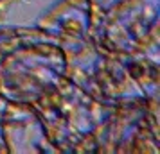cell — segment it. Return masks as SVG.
Returning <instances> with one entry per match:
<instances>
[{
  "mask_svg": "<svg viewBox=\"0 0 160 154\" xmlns=\"http://www.w3.org/2000/svg\"><path fill=\"white\" fill-rule=\"evenodd\" d=\"M58 152L94 151L95 138L115 106L95 99L67 75L51 95L32 104Z\"/></svg>",
  "mask_w": 160,
  "mask_h": 154,
  "instance_id": "6da1fadb",
  "label": "cell"
},
{
  "mask_svg": "<svg viewBox=\"0 0 160 154\" xmlns=\"http://www.w3.org/2000/svg\"><path fill=\"white\" fill-rule=\"evenodd\" d=\"M68 72L67 52L56 41H25L0 56V97L6 102L36 104L51 95Z\"/></svg>",
  "mask_w": 160,
  "mask_h": 154,
  "instance_id": "7a4b0ae2",
  "label": "cell"
},
{
  "mask_svg": "<svg viewBox=\"0 0 160 154\" xmlns=\"http://www.w3.org/2000/svg\"><path fill=\"white\" fill-rule=\"evenodd\" d=\"M160 0H117L101 16L95 43L117 54H140L157 49Z\"/></svg>",
  "mask_w": 160,
  "mask_h": 154,
  "instance_id": "3957f363",
  "label": "cell"
},
{
  "mask_svg": "<svg viewBox=\"0 0 160 154\" xmlns=\"http://www.w3.org/2000/svg\"><path fill=\"white\" fill-rule=\"evenodd\" d=\"M0 140L9 154H58L43 120L31 104L4 102Z\"/></svg>",
  "mask_w": 160,
  "mask_h": 154,
  "instance_id": "277c9868",
  "label": "cell"
},
{
  "mask_svg": "<svg viewBox=\"0 0 160 154\" xmlns=\"http://www.w3.org/2000/svg\"><path fill=\"white\" fill-rule=\"evenodd\" d=\"M36 29L45 32L63 49L79 45L94 32L92 0H58L38 18Z\"/></svg>",
  "mask_w": 160,
  "mask_h": 154,
  "instance_id": "5b68a950",
  "label": "cell"
},
{
  "mask_svg": "<svg viewBox=\"0 0 160 154\" xmlns=\"http://www.w3.org/2000/svg\"><path fill=\"white\" fill-rule=\"evenodd\" d=\"M40 40H49L54 41L52 38H49L45 32L40 29H23V27H0V56L4 52H8L9 49H13L16 45L25 43V41H40Z\"/></svg>",
  "mask_w": 160,
  "mask_h": 154,
  "instance_id": "8992f818",
  "label": "cell"
},
{
  "mask_svg": "<svg viewBox=\"0 0 160 154\" xmlns=\"http://www.w3.org/2000/svg\"><path fill=\"white\" fill-rule=\"evenodd\" d=\"M4 102H6V100H4V99L0 97V113H2V106H4ZM0 152H6V149H4V143H2V140H0Z\"/></svg>",
  "mask_w": 160,
  "mask_h": 154,
  "instance_id": "52a82bcc",
  "label": "cell"
},
{
  "mask_svg": "<svg viewBox=\"0 0 160 154\" xmlns=\"http://www.w3.org/2000/svg\"><path fill=\"white\" fill-rule=\"evenodd\" d=\"M8 2H11V0H0V6H4V4H8Z\"/></svg>",
  "mask_w": 160,
  "mask_h": 154,
  "instance_id": "ba28073f",
  "label": "cell"
}]
</instances>
